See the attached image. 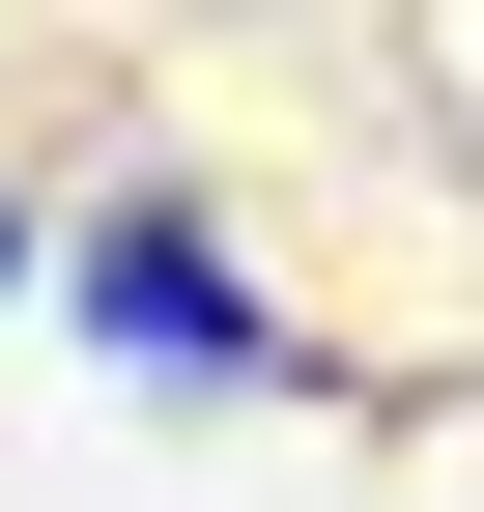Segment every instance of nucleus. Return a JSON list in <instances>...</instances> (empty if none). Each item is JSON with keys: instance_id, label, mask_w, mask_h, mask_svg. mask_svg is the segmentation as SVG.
I'll return each instance as SVG.
<instances>
[{"instance_id": "1", "label": "nucleus", "mask_w": 484, "mask_h": 512, "mask_svg": "<svg viewBox=\"0 0 484 512\" xmlns=\"http://www.w3.org/2000/svg\"><path fill=\"white\" fill-rule=\"evenodd\" d=\"M57 313H86V342H143V370H285V313L228 285V228H200V200H114L86 256H57Z\"/></svg>"}, {"instance_id": "2", "label": "nucleus", "mask_w": 484, "mask_h": 512, "mask_svg": "<svg viewBox=\"0 0 484 512\" xmlns=\"http://www.w3.org/2000/svg\"><path fill=\"white\" fill-rule=\"evenodd\" d=\"M0 285H29V200H0Z\"/></svg>"}]
</instances>
